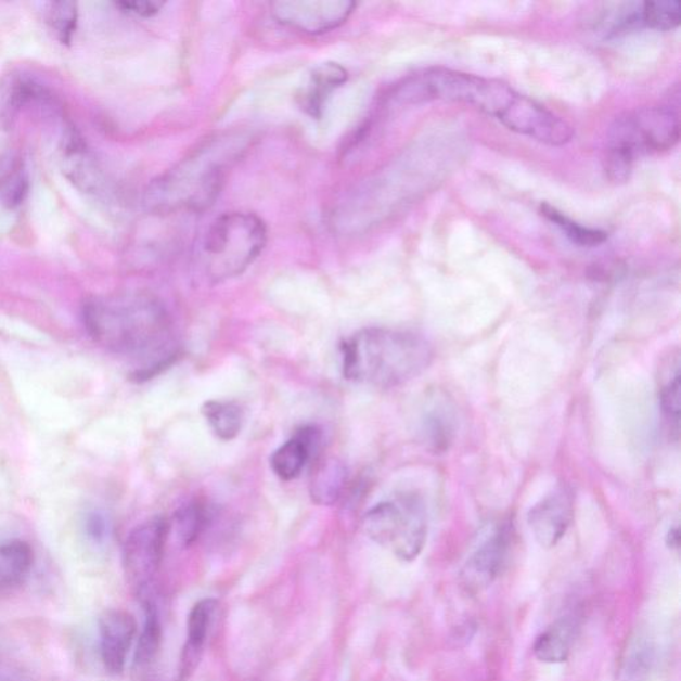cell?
<instances>
[{
    "mask_svg": "<svg viewBox=\"0 0 681 681\" xmlns=\"http://www.w3.org/2000/svg\"><path fill=\"white\" fill-rule=\"evenodd\" d=\"M83 321L87 332L103 348L151 361L145 378L167 367L174 357L169 350L172 331L167 310L156 298L143 293L87 299Z\"/></svg>",
    "mask_w": 681,
    "mask_h": 681,
    "instance_id": "obj_1",
    "label": "cell"
},
{
    "mask_svg": "<svg viewBox=\"0 0 681 681\" xmlns=\"http://www.w3.org/2000/svg\"><path fill=\"white\" fill-rule=\"evenodd\" d=\"M340 350L345 378L383 389L419 377L433 360L432 346L424 337L384 327L363 329Z\"/></svg>",
    "mask_w": 681,
    "mask_h": 681,
    "instance_id": "obj_2",
    "label": "cell"
},
{
    "mask_svg": "<svg viewBox=\"0 0 681 681\" xmlns=\"http://www.w3.org/2000/svg\"><path fill=\"white\" fill-rule=\"evenodd\" d=\"M242 151L237 138L210 140L179 166L152 181L144 196L146 209L169 215L209 208L224 184L228 167Z\"/></svg>",
    "mask_w": 681,
    "mask_h": 681,
    "instance_id": "obj_3",
    "label": "cell"
},
{
    "mask_svg": "<svg viewBox=\"0 0 681 681\" xmlns=\"http://www.w3.org/2000/svg\"><path fill=\"white\" fill-rule=\"evenodd\" d=\"M267 227L254 214L231 213L216 219L197 250V264L214 283L236 278L267 245Z\"/></svg>",
    "mask_w": 681,
    "mask_h": 681,
    "instance_id": "obj_4",
    "label": "cell"
},
{
    "mask_svg": "<svg viewBox=\"0 0 681 681\" xmlns=\"http://www.w3.org/2000/svg\"><path fill=\"white\" fill-rule=\"evenodd\" d=\"M368 537L390 550L399 561L413 562L427 540V511L424 499L404 492L391 501L375 504L363 519Z\"/></svg>",
    "mask_w": 681,
    "mask_h": 681,
    "instance_id": "obj_5",
    "label": "cell"
},
{
    "mask_svg": "<svg viewBox=\"0 0 681 681\" xmlns=\"http://www.w3.org/2000/svg\"><path fill=\"white\" fill-rule=\"evenodd\" d=\"M680 137L679 115L668 107L644 108L619 117L611 129L609 144L626 146L633 155L673 149Z\"/></svg>",
    "mask_w": 681,
    "mask_h": 681,
    "instance_id": "obj_6",
    "label": "cell"
},
{
    "mask_svg": "<svg viewBox=\"0 0 681 681\" xmlns=\"http://www.w3.org/2000/svg\"><path fill=\"white\" fill-rule=\"evenodd\" d=\"M169 525L163 516L145 521L129 534L123 549V567L129 584L146 590L162 566Z\"/></svg>",
    "mask_w": 681,
    "mask_h": 681,
    "instance_id": "obj_7",
    "label": "cell"
},
{
    "mask_svg": "<svg viewBox=\"0 0 681 681\" xmlns=\"http://www.w3.org/2000/svg\"><path fill=\"white\" fill-rule=\"evenodd\" d=\"M355 8L350 0H281L270 4L280 25L307 35L326 34L343 26Z\"/></svg>",
    "mask_w": 681,
    "mask_h": 681,
    "instance_id": "obj_8",
    "label": "cell"
},
{
    "mask_svg": "<svg viewBox=\"0 0 681 681\" xmlns=\"http://www.w3.org/2000/svg\"><path fill=\"white\" fill-rule=\"evenodd\" d=\"M499 121L510 131L525 134L542 144L561 146L574 137V129L567 121L519 93Z\"/></svg>",
    "mask_w": 681,
    "mask_h": 681,
    "instance_id": "obj_9",
    "label": "cell"
},
{
    "mask_svg": "<svg viewBox=\"0 0 681 681\" xmlns=\"http://www.w3.org/2000/svg\"><path fill=\"white\" fill-rule=\"evenodd\" d=\"M511 538L510 525H501L467 557L461 571V582L468 592L489 589L506 563Z\"/></svg>",
    "mask_w": 681,
    "mask_h": 681,
    "instance_id": "obj_10",
    "label": "cell"
},
{
    "mask_svg": "<svg viewBox=\"0 0 681 681\" xmlns=\"http://www.w3.org/2000/svg\"><path fill=\"white\" fill-rule=\"evenodd\" d=\"M39 108L55 113L52 93L33 76L11 73L0 80V129H11L25 111Z\"/></svg>",
    "mask_w": 681,
    "mask_h": 681,
    "instance_id": "obj_11",
    "label": "cell"
},
{
    "mask_svg": "<svg viewBox=\"0 0 681 681\" xmlns=\"http://www.w3.org/2000/svg\"><path fill=\"white\" fill-rule=\"evenodd\" d=\"M573 516L571 492L561 489L538 502L528 513L527 522L537 542L543 549H553L566 536Z\"/></svg>",
    "mask_w": 681,
    "mask_h": 681,
    "instance_id": "obj_12",
    "label": "cell"
},
{
    "mask_svg": "<svg viewBox=\"0 0 681 681\" xmlns=\"http://www.w3.org/2000/svg\"><path fill=\"white\" fill-rule=\"evenodd\" d=\"M137 631V620L125 609H107L100 616V655L110 673L125 671Z\"/></svg>",
    "mask_w": 681,
    "mask_h": 681,
    "instance_id": "obj_13",
    "label": "cell"
},
{
    "mask_svg": "<svg viewBox=\"0 0 681 681\" xmlns=\"http://www.w3.org/2000/svg\"><path fill=\"white\" fill-rule=\"evenodd\" d=\"M320 440V432L316 427H303L295 437L280 446L270 458V467L273 473L283 480L296 479L314 451L319 449Z\"/></svg>",
    "mask_w": 681,
    "mask_h": 681,
    "instance_id": "obj_14",
    "label": "cell"
},
{
    "mask_svg": "<svg viewBox=\"0 0 681 681\" xmlns=\"http://www.w3.org/2000/svg\"><path fill=\"white\" fill-rule=\"evenodd\" d=\"M217 609L215 599H203L193 606L188 618V637L181 653L179 678L184 681L192 677L202 659L204 645L207 642L209 627L213 625Z\"/></svg>",
    "mask_w": 681,
    "mask_h": 681,
    "instance_id": "obj_15",
    "label": "cell"
},
{
    "mask_svg": "<svg viewBox=\"0 0 681 681\" xmlns=\"http://www.w3.org/2000/svg\"><path fill=\"white\" fill-rule=\"evenodd\" d=\"M349 75L338 63L320 64L310 75L307 87L298 93L297 103L304 113L320 119L329 95L348 81Z\"/></svg>",
    "mask_w": 681,
    "mask_h": 681,
    "instance_id": "obj_16",
    "label": "cell"
},
{
    "mask_svg": "<svg viewBox=\"0 0 681 681\" xmlns=\"http://www.w3.org/2000/svg\"><path fill=\"white\" fill-rule=\"evenodd\" d=\"M348 467L338 458H326L317 463L310 478V497L320 506H333L343 497L348 485Z\"/></svg>",
    "mask_w": 681,
    "mask_h": 681,
    "instance_id": "obj_17",
    "label": "cell"
},
{
    "mask_svg": "<svg viewBox=\"0 0 681 681\" xmlns=\"http://www.w3.org/2000/svg\"><path fill=\"white\" fill-rule=\"evenodd\" d=\"M575 638H577V624L571 618H561L545 628L534 643V655L542 663L560 665L566 661L571 654Z\"/></svg>",
    "mask_w": 681,
    "mask_h": 681,
    "instance_id": "obj_18",
    "label": "cell"
},
{
    "mask_svg": "<svg viewBox=\"0 0 681 681\" xmlns=\"http://www.w3.org/2000/svg\"><path fill=\"white\" fill-rule=\"evenodd\" d=\"M92 160L83 139L73 128H68L63 138L64 172L85 191H91L98 185L99 172Z\"/></svg>",
    "mask_w": 681,
    "mask_h": 681,
    "instance_id": "obj_19",
    "label": "cell"
},
{
    "mask_svg": "<svg viewBox=\"0 0 681 681\" xmlns=\"http://www.w3.org/2000/svg\"><path fill=\"white\" fill-rule=\"evenodd\" d=\"M655 665V643L640 633L628 642L616 672V681H648Z\"/></svg>",
    "mask_w": 681,
    "mask_h": 681,
    "instance_id": "obj_20",
    "label": "cell"
},
{
    "mask_svg": "<svg viewBox=\"0 0 681 681\" xmlns=\"http://www.w3.org/2000/svg\"><path fill=\"white\" fill-rule=\"evenodd\" d=\"M34 553L25 542L0 544V591L20 584L31 569Z\"/></svg>",
    "mask_w": 681,
    "mask_h": 681,
    "instance_id": "obj_21",
    "label": "cell"
},
{
    "mask_svg": "<svg viewBox=\"0 0 681 681\" xmlns=\"http://www.w3.org/2000/svg\"><path fill=\"white\" fill-rule=\"evenodd\" d=\"M202 412L215 436L221 440H232L242 432L244 412L236 402H205Z\"/></svg>",
    "mask_w": 681,
    "mask_h": 681,
    "instance_id": "obj_22",
    "label": "cell"
},
{
    "mask_svg": "<svg viewBox=\"0 0 681 681\" xmlns=\"http://www.w3.org/2000/svg\"><path fill=\"white\" fill-rule=\"evenodd\" d=\"M660 404L669 426L679 433L681 413V373L679 356L667 362L661 373Z\"/></svg>",
    "mask_w": 681,
    "mask_h": 681,
    "instance_id": "obj_23",
    "label": "cell"
},
{
    "mask_svg": "<svg viewBox=\"0 0 681 681\" xmlns=\"http://www.w3.org/2000/svg\"><path fill=\"white\" fill-rule=\"evenodd\" d=\"M209 521L210 514L205 504L198 501L187 503L175 513L176 536L188 548L202 537L205 528L209 525Z\"/></svg>",
    "mask_w": 681,
    "mask_h": 681,
    "instance_id": "obj_24",
    "label": "cell"
},
{
    "mask_svg": "<svg viewBox=\"0 0 681 681\" xmlns=\"http://www.w3.org/2000/svg\"><path fill=\"white\" fill-rule=\"evenodd\" d=\"M144 627L142 635L139 638L137 653H134V663L138 666H149L150 663L154 661L162 644V625L157 609L154 603L150 601L144 603Z\"/></svg>",
    "mask_w": 681,
    "mask_h": 681,
    "instance_id": "obj_25",
    "label": "cell"
},
{
    "mask_svg": "<svg viewBox=\"0 0 681 681\" xmlns=\"http://www.w3.org/2000/svg\"><path fill=\"white\" fill-rule=\"evenodd\" d=\"M540 210H542L544 217H548V219L555 222L563 232H566V236L571 240L574 244L579 246H596L607 240L606 232L579 226L549 204H543Z\"/></svg>",
    "mask_w": 681,
    "mask_h": 681,
    "instance_id": "obj_26",
    "label": "cell"
},
{
    "mask_svg": "<svg viewBox=\"0 0 681 681\" xmlns=\"http://www.w3.org/2000/svg\"><path fill=\"white\" fill-rule=\"evenodd\" d=\"M681 20V5L678 0H657L642 4L643 26L657 31H671L678 28Z\"/></svg>",
    "mask_w": 681,
    "mask_h": 681,
    "instance_id": "obj_27",
    "label": "cell"
},
{
    "mask_svg": "<svg viewBox=\"0 0 681 681\" xmlns=\"http://www.w3.org/2000/svg\"><path fill=\"white\" fill-rule=\"evenodd\" d=\"M46 20L63 44L72 43L78 25V4L74 2H51L46 9Z\"/></svg>",
    "mask_w": 681,
    "mask_h": 681,
    "instance_id": "obj_28",
    "label": "cell"
},
{
    "mask_svg": "<svg viewBox=\"0 0 681 681\" xmlns=\"http://www.w3.org/2000/svg\"><path fill=\"white\" fill-rule=\"evenodd\" d=\"M635 155L620 145H609L606 158V174L611 183L625 184L631 178Z\"/></svg>",
    "mask_w": 681,
    "mask_h": 681,
    "instance_id": "obj_29",
    "label": "cell"
},
{
    "mask_svg": "<svg viewBox=\"0 0 681 681\" xmlns=\"http://www.w3.org/2000/svg\"><path fill=\"white\" fill-rule=\"evenodd\" d=\"M28 191V180L22 169L10 170L0 181V198L10 208L17 207L25 200Z\"/></svg>",
    "mask_w": 681,
    "mask_h": 681,
    "instance_id": "obj_30",
    "label": "cell"
},
{
    "mask_svg": "<svg viewBox=\"0 0 681 681\" xmlns=\"http://www.w3.org/2000/svg\"><path fill=\"white\" fill-rule=\"evenodd\" d=\"M116 5L125 13L140 17H151L160 13L166 3L158 2V0H125V2L116 3Z\"/></svg>",
    "mask_w": 681,
    "mask_h": 681,
    "instance_id": "obj_31",
    "label": "cell"
},
{
    "mask_svg": "<svg viewBox=\"0 0 681 681\" xmlns=\"http://www.w3.org/2000/svg\"><path fill=\"white\" fill-rule=\"evenodd\" d=\"M87 531L88 536L92 539L98 540V542H102L108 534V521L104 518V515L99 513H93L87 518Z\"/></svg>",
    "mask_w": 681,
    "mask_h": 681,
    "instance_id": "obj_32",
    "label": "cell"
},
{
    "mask_svg": "<svg viewBox=\"0 0 681 681\" xmlns=\"http://www.w3.org/2000/svg\"><path fill=\"white\" fill-rule=\"evenodd\" d=\"M679 542H680L679 528H673V530L669 531V536H668L669 548L678 549Z\"/></svg>",
    "mask_w": 681,
    "mask_h": 681,
    "instance_id": "obj_33",
    "label": "cell"
}]
</instances>
